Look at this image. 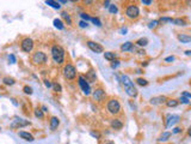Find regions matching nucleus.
<instances>
[{
    "label": "nucleus",
    "instance_id": "obj_23",
    "mask_svg": "<svg viewBox=\"0 0 191 144\" xmlns=\"http://www.w3.org/2000/svg\"><path fill=\"white\" fill-rule=\"evenodd\" d=\"M85 78L87 79V82H94L96 79H97V76H96V72L94 71H90L87 74H86V77H85Z\"/></svg>",
    "mask_w": 191,
    "mask_h": 144
},
{
    "label": "nucleus",
    "instance_id": "obj_15",
    "mask_svg": "<svg viewBox=\"0 0 191 144\" xmlns=\"http://www.w3.org/2000/svg\"><path fill=\"white\" fill-rule=\"evenodd\" d=\"M49 125H50V130H52V131H55V130L59 127V125H60L59 118L52 117V118H50V121H49Z\"/></svg>",
    "mask_w": 191,
    "mask_h": 144
},
{
    "label": "nucleus",
    "instance_id": "obj_31",
    "mask_svg": "<svg viewBox=\"0 0 191 144\" xmlns=\"http://www.w3.org/2000/svg\"><path fill=\"white\" fill-rule=\"evenodd\" d=\"M159 22H163V23H166V22H168V23H173V19L172 18H170V17H161L159 19Z\"/></svg>",
    "mask_w": 191,
    "mask_h": 144
},
{
    "label": "nucleus",
    "instance_id": "obj_11",
    "mask_svg": "<svg viewBox=\"0 0 191 144\" xmlns=\"http://www.w3.org/2000/svg\"><path fill=\"white\" fill-rule=\"evenodd\" d=\"M179 120H180V117H179V115H176V114H173V115H167L165 126H166V127H171L172 125L177 124Z\"/></svg>",
    "mask_w": 191,
    "mask_h": 144
},
{
    "label": "nucleus",
    "instance_id": "obj_8",
    "mask_svg": "<svg viewBox=\"0 0 191 144\" xmlns=\"http://www.w3.org/2000/svg\"><path fill=\"white\" fill-rule=\"evenodd\" d=\"M86 45H87V47L90 48V49H91L92 52H94V53H97V54L104 52V47L100 43H97L94 41H87Z\"/></svg>",
    "mask_w": 191,
    "mask_h": 144
},
{
    "label": "nucleus",
    "instance_id": "obj_13",
    "mask_svg": "<svg viewBox=\"0 0 191 144\" xmlns=\"http://www.w3.org/2000/svg\"><path fill=\"white\" fill-rule=\"evenodd\" d=\"M119 81L122 82V84L124 85V88H130V86H134V83L132 82V79L129 78L127 74H122L119 77Z\"/></svg>",
    "mask_w": 191,
    "mask_h": 144
},
{
    "label": "nucleus",
    "instance_id": "obj_56",
    "mask_svg": "<svg viewBox=\"0 0 191 144\" xmlns=\"http://www.w3.org/2000/svg\"><path fill=\"white\" fill-rule=\"evenodd\" d=\"M0 131H1V127H0Z\"/></svg>",
    "mask_w": 191,
    "mask_h": 144
},
{
    "label": "nucleus",
    "instance_id": "obj_37",
    "mask_svg": "<svg viewBox=\"0 0 191 144\" xmlns=\"http://www.w3.org/2000/svg\"><path fill=\"white\" fill-rule=\"evenodd\" d=\"M158 24H159V21H152V22H149L148 28H149V29H154V28L158 26Z\"/></svg>",
    "mask_w": 191,
    "mask_h": 144
},
{
    "label": "nucleus",
    "instance_id": "obj_47",
    "mask_svg": "<svg viewBox=\"0 0 191 144\" xmlns=\"http://www.w3.org/2000/svg\"><path fill=\"white\" fill-rule=\"evenodd\" d=\"M127 31H128V29H127V28L121 29V34H122V35H125V34H127Z\"/></svg>",
    "mask_w": 191,
    "mask_h": 144
},
{
    "label": "nucleus",
    "instance_id": "obj_18",
    "mask_svg": "<svg viewBox=\"0 0 191 144\" xmlns=\"http://www.w3.org/2000/svg\"><path fill=\"white\" fill-rule=\"evenodd\" d=\"M134 49V47H133V43L132 42H125L123 43L122 46H121V51L122 52H128V51H133Z\"/></svg>",
    "mask_w": 191,
    "mask_h": 144
},
{
    "label": "nucleus",
    "instance_id": "obj_26",
    "mask_svg": "<svg viewBox=\"0 0 191 144\" xmlns=\"http://www.w3.org/2000/svg\"><path fill=\"white\" fill-rule=\"evenodd\" d=\"M61 16H62V18L65 19V21L67 22V24H68V25H72V19H71V16H69L66 11H63V12L61 13Z\"/></svg>",
    "mask_w": 191,
    "mask_h": 144
},
{
    "label": "nucleus",
    "instance_id": "obj_29",
    "mask_svg": "<svg viewBox=\"0 0 191 144\" xmlns=\"http://www.w3.org/2000/svg\"><path fill=\"white\" fill-rule=\"evenodd\" d=\"M173 24L184 26V25H186V21H185V19H183V18H176V19H173Z\"/></svg>",
    "mask_w": 191,
    "mask_h": 144
},
{
    "label": "nucleus",
    "instance_id": "obj_20",
    "mask_svg": "<svg viewBox=\"0 0 191 144\" xmlns=\"http://www.w3.org/2000/svg\"><path fill=\"white\" fill-rule=\"evenodd\" d=\"M104 58L106 60H109V61H114L116 58H117V54L116 53H112V52H105L104 53Z\"/></svg>",
    "mask_w": 191,
    "mask_h": 144
},
{
    "label": "nucleus",
    "instance_id": "obj_3",
    "mask_svg": "<svg viewBox=\"0 0 191 144\" xmlns=\"http://www.w3.org/2000/svg\"><path fill=\"white\" fill-rule=\"evenodd\" d=\"M62 72H63L65 78H67V79H69V81L74 79L75 77H77V69H75V67H74L72 64H67V65H65Z\"/></svg>",
    "mask_w": 191,
    "mask_h": 144
},
{
    "label": "nucleus",
    "instance_id": "obj_52",
    "mask_svg": "<svg viewBox=\"0 0 191 144\" xmlns=\"http://www.w3.org/2000/svg\"><path fill=\"white\" fill-rule=\"evenodd\" d=\"M185 54L190 56V55H191V51H185Z\"/></svg>",
    "mask_w": 191,
    "mask_h": 144
},
{
    "label": "nucleus",
    "instance_id": "obj_38",
    "mask_svg": "<svg viewBox=\"0 0 191 144\" xmlns=\"http://www.w3.org/2000/svg\"><path fill=\"white\" fill-rule=\"evenodd\" d=\"M80 17H81L85 22H87V21H91V17H90L87 13H80Z\"/></svg>",
    "mask_w": 191,
    "mask_h": 144
},
{
    "label": "nucleus",
    "instance_id": "obj_39",
    "mask_svg": "<svg viewBox=\"0 0 191 144\" xmlns=\"http://www.w3.org/2000/svg\"><path fill=\"white\" fill-rule=\"evenodd\" d=\"M179 102H182V103H184V104H189V103H190V101H189L186 97H184V96H182V97H180Z\"/></svg>",
    "mask_w": 191,
    "mask_h": 144
},
{
    "label": "nucleus",
    "instance_id": "obj_51",
    "mask_svg": "<svg viewBox=\"0 0 191 144\" xmlns=\"http://www.w3.org/2000/svg\"><path fill=\"white\" fill-rule=\"evenodd\" d=\"M41 109H42V112H48V108L46 107V106H42Z\"/></svg>",
    "mask_w": 191,
    "mask_h": 144
},
{
    "label": "nucleus",
    "instance_id": "obj_49",
    "mask_svg": "<svg viewBox=\"0 0 191 144\" xmlns=\"http://www.w3.org/2000/svg\"><path fill=\"white\" fill-rule=\"evenodd\" d=\"M91 136H93V137H96V138H99V137H100L99 133H97V132H91Z\"/></svg>",
    "mask_w": 191,
    "mask_h": 144
},
{
    "label": "nucleus",
    "instance_id": "obj_7",
    "mask_svg": "<svg viewBox=\"0 0 191 144\" xmlns=\"http://www.w3.org/2000/svg\"><path fill=\"white\" fill-rule=\"evenodd\" d=\"M139 15H140V10H139V7L136 5H129L127 7V10H125V16L128 18H130V19L137 18Z\"/></svg>",
    "mask_w": 191,
    "mask_h": 144
},
{
    "label": "nucleus",
    "instance_id": "obj_35",
    "mask_svg": "<svg viewBox=\"0 0 191 144\" xmlns=\"http://www.w3.org/2000/svg\"><path fill=\"white\" fill-rule=\"evenodd\" d=\"M53 88H54V90L57 91V93H61V91H62V86L60 85L59 83H54V84H53Z\"/></svg>",
    "mask_w": 191,
    "mask_h": 144
},
{
    "label": "nucleus",
    "instance_id": "obj_32",
    "mask_svg": "<svg viewBox=\"0 0 191 144\" xmlns=\"http://www.w3.org/2000/svg\"><path fill=\"white\" fill-rule=\"evenodd\" d=\"M23 91L25 94H28V95H31L32 94V88H31V86H29V85H25L23 88Z\"/></svg>",
    "mask_w": 191,
    "mask_h": 144
},
{
    "label": "nucleus",
    "instance_id": "obj_17",
    "mask_svg": "<svg viewBox=\"0 0 191 144\" xmlns=\"http://www.w3.org/2000/svg\"><path fill=\"white\" fill-rule=\"evenodd\" d=\"M111 127L115 130H121L123 127V124L119 119H114V120H111Z\"/></svg>",
    "mask_w": 191,
    "mask_h": 144
},
{
    "label": "nucleus",
    "instance_id": "obj_43",
    "mask_svg": "<svg viewBox=\"0 0 191 144\" xmlns=\"http://www.w3.org/2000/svg\"><path fill=\"white\" fill-rule=\"evenodd\" d=\"M174 59H176V58H174L173 55H171V56L165 58V61H166V63H168V61H174Z\"/></svg>",
    "mask_w": 191,
    "mask_h": 144
},
{
    "label": "nucleus",
    "instance_id": "obj_42",
    "mask_svg": "<svg viewBox=\"0 0 191 144\" xmlns=\"http://www.w3.org/2000/svg\"><path fill=\"white\" fill-rule=\"evenodd\" d=\"M79 26H80V28H87V22L80 21V22H79Z\"/></svg>",
    "mask_w": 191,
    "mask_h": 144
},
{
    "label": "nucleus",
    "instance_id": "obj_45",
    "mask_svg": "<svg viewBox=\"0 0 191 144\" xmlns=\"http://www.w3.org/2000/svg\"><path fill=\"white\" fill-rule=\"evenodd\" d=\"M183 96H184V97H186V99H191V94L190 93H186V91L183 93Z\"/></svg>",
    "mask_w": 191,
    "mask_h": 144
},
{
    "label": "nucleus",
    "instance_id": "obj_25",
    "mask_svg": "<svg viewBox=\"0 0 191 144\" xmlns=\"http://www.w3.org/2000/svg\"><path fill=\"white\" fill-rule=\"evenodd\" d=\"M136 45H137L139 47H145V46H147V45H148V40H147L146 37L139 38V40L136 41Z\"/></svg>",
    "mask_w": 191,
    "mask_h": 144
},
{
    "label": "nucleus",
    "instance_id": "obj_19",
    "mask_svg": "<svg viewBox=\"0 0 191 144\" xmlns=\"http://www.w3.org/2000/svg\"><path fill=\"white\" fill-rule=\"evenodd\" d=\"M178 40L182 43H188V42H191V36L185 35V34H179L178 35Z\"/></svg>",
    "mask_w": 191,
    "mask_h": 144
},
{
    "label": "nucleus",
    "instance_id": "obj_46",
    "mask_svg": "<svg viewBox=\"0 0 191 144\" xmlns=\"http://www.w3.org/2000/svg\"><path fill=\"white\" fill-rule=\"evenodd\" d=\"M180 131H182V129H180V127H174L173 131H172V133H179Z\"/></svg>",
    "mask_w": 191,
    "mask_h": 144
},
{
    "label": "nucleus",
    "instance_id": "obj_21",
    "mask_svg": "<svg viewBox=\"0 0 191 144\" xmlns=\"http://www.w3.org/2000/svg\"><path fill=\"white\" fill-rule=\"evenodd\" d=\"M46 4L49 5V6H52L53 8H56V10L61 8V5H60V3L59 1H55V0H47Z\"/></svg>",
    "mask_w": 191,
    "mask_h": 144
},
{
    "label": "nucleus",
    "instance_id": "obj_28",
    "mask_svg": "<svg viewBox=\"0 0 191 144\" xmlns=\"http://www.w3.org/2000/svg\"><path fill=\"white\" fill-rule=\"evenodd\" d=\"M170 137H171V132H164V133L161 134V136L159 137L158 141H159V142H166Z\"/></svg>",
    "mask_w": 191,
    "mask_h": 144
},
{
    "label": "nucleus",
    "instance_id": "obj_12",
    "mask_svg": "<svg viewBox=\"0 0 191 144\" xmlns=\"http://www.w3.org/2000/svg\"><path fill=\"white\" fill-rule=\"evenodd\" d=\"M167 101V99H166V96H164V95H160V96H154V97H152L149 100V102H150V104H154V106H158V104H163V103H165Z\"/></svg>",
    "mask_w": 191,
    "mask_h": 144
},
{
    "label": "nucleus",
    "instance_id": "obj_4",
    "mask_svg": "<svg viewBox=\"0 0 191 144\" xmlns=\"http://www.w3.org/2000/svg\"><path fill=\"white\" fill-rule=\"evenodd\" d=\"M31 61L35 65H43V64L47 63V55L43 52H41V51H37V52H35L32 54Z\"/></svg>",
    "mask_w": 191,
    "mask_h": 144
},
{
    "label": "nucleus",
    "instance_id": "obj_6",
    "mask_svg": "<svg viewBox=\"0 0 191 144\" xmlns=\"http://www.w3.org/2000/svg\"><path fill=\"white\" fill-rule=\"evenodd\" d=\"M21 48H22V51L25 52V53H30L32 49H34V41H32V38H30V37H25L22 40L21 42Z\"/></svg>",
    "mask_w": 191,
    "mask_h": 144
},
{
    "label": "nucleus",
    "instance_id": "obj_54",
    "mask_svg": "<svg viewBox=\"0 0 191 144\" xmlns=\"http://www.w3.org/2000/svg\"><path fill=\"white\" fill-rule=\"evenodd\" d=\"M188 133H189V136H191V127L189 129V131H188Z\"/></svg>",
    "mask_w": 191,
    "mask_h": 144
},
{
    "label": "nucleus",
    "instance_id": "obj_16",
    "mask_svg": "<svg viewBox=\"0 0 191 144\" xmlns=\"http://www.w3.org/2000/svg\"><path fill=\"white\" fill-rule=\"evenodd\" d=\"M125 93H127V95H128V96H130V97H136L137 94H139L135 86H130V88H125Z\"/></svg>",
    "mask_w": 191,
    "mask_h": 144
},
{
    "label": "nucleus",
    "instance_id": "obj_40",
    "mask_svg": "<svg viewBox=\"0 0 191 144\" xmlns=\"http://www.w3.org/2000/svg\"><path fill=\"white\" fill-rule=\"evenodd\" d=\"M118 66H119V60H114L112 64H111V67L112 69H117Z\"/></svg>",
    "mask_w": 191,
    "mask_h": 144
},
{
    "label": "nucleus",
    "instance_id": "obj_44",
    "mask_svg": "<svg viewBox=\"0 0 191 144\" xmlns=\"http://www.w3.org/2000/svg\"><path fill=\"white\" fill-rule=\"evenodd\" d=\"M44 85L47 86V88H52V86H53V84L50 83V81H48V79L44 81Z\"/></svg>",
    "mask_w": 191,
    "mask_h": 144
},
{
    "label": "nucleus",
    "instance_id": "obj_9",
    "mask_svg": "<svg viewBox=\"0 0 191 144\" xmlns=\"http://www.w3.org/2000/svg\"><path fill=\"white\" fill-rule=\"evenodd\" d=\"M92 97L97 102H103L105 100V97H106V94H105V91L102 88H98V89H96L92 93Z\"/></svg>",
    "mask_w": 191,
    "mask_h": 144
},
{
    "label": "nucleus",
    "instance_id": "obj_27",
    "mask_svg": "<svg viewBox=\"0 0 191 144\" xmlns=\"http://www.w3.org/2000/svg\"><path fill=\"white\" fill-rule=\"evenodd\" d=\"M3 82H4V84H6V85H13V84L16 83V81H14L13 78H11V77H4V78H3Z\"/></svg>",
    "mask_w": 191,
    "mask_h": 144
},
{
    "label": "nucleus",
    "instance_id": "obj_34",
    "mask_svg": "<svg viewBox=\"0 0 191 144\" xmlns=\"http://www.w3.org/2000/svg\"><path fill=\"white\" fill-rule=\"evenodd\" d=\"M117 11H118V8H117V6L116 5H110V7H109V12L110 13H117Z\"/></svg>",
    "mask_w": 191,
    "mask_h": 144
},
{
    "label": "nucleus",
    "instance_id": "obj_22",
    "mask_svg": "<svg viewBox=\"0 0 191 144\" xmlns=\"http://www.w3.org/2000/svg\"><path fill=\"white\" fill-rule=\"evenodd\" d=\"M53 24H54V26H55L56 29H59V30H62V29L65 28L63 22L61 21V19H57V18H55L54 21H53Z\"/></svg>",
    "mask_w": 191,
    "mask_h": 144
},
{
    "label": "nucleus",
    "instance_id": "obj_24",
    "mask_svg": "<svg viewBox=\"0 0 191 144\" xmlns=\"http://www.w3.org/2000/svg\"><path fill=\"white\" fill-rule=\"evenodd\" d=\"M166 106L167 107H171V108H173V107H177L178 106V103H179V101H177V100H174V99H168L166 102Z\"/></svg>",
    "mask_w": 191,
    "mask_h": 144
},
{
    "label": "nucleus",
    "instance_id": "obj_2",
    "mask_svg": "<svg viewBox=\"0 0 191 144\" xmlns=\"http://www.w3.org/2000/svg\"><path fill=\"white\" fill-rule=\"evenodd\" d=\"M106 109H108V112H109L110 114L117 115V114H119V112H121V103L118 102V100L111 99V100L108 102V104H106Z\"/></svg>",
    "mask_w": 191,
    "mask_h": 144
},
{
    "label": "nucleus",
    "instance_id": "obj_36",
    "mask_svg": "<svg viewBox=\"0 0 191 144\" xmlns=\"http://www.w3.org/2000/svg\"><path fill=\"white\" fill-rule=\"evenodd\" d=\"M35 115L37 118H39V119H42L43 118V112H42V109H39V108H37V109H35Z\"/></svg>",
    "mask_w": 191,
    "mask_h": 144
},
{
    "label": "nucleus",
    "instance_id": "obj_50",
    "mask_svg": "<svg viewBox=\"0 0 191 144\" xmlns=\"http://www.w3.org/2000/svg\"><path fill=\"white\" fill-rule=\"evenodd\" d=\"M110 5H111V4H110V1H104V7L109 8V7H110Z\"/></svg>",
    "mask_w": 191,
    "mask_h": 144
},
{
    "label": "nucleus",
    "instance_id": "obj_30",
    "mask_svg": "<svg viewBox=\"0 0 191 144\" xmlns=\"http://www.w3.org/2000/svg\"><path fill=\"white\" fill-rule=\"evenodd\" d=\"M136 83H137L139 85H141V86H146V85L148 84V82H147L146 79H143V78H137V79H136Z\"/></svg>",
    "mask_w": 191,
    "mask_h": 144
},
{
    "label": "nucleus",
    "instance_id": "obj_1",
    "mask_svg": "<svg viewBox=\"0 0 191 144\" xmlns=\"http://www.w3.org/2000/svg\"><path fill=\"white\" fill-rule=\"evenodd\" d=\"M52 58L55 64L57 65H61L65 61V49L59 46V45H54L52 47Z\"/></svg>",
    "mask_w": 191,
    "mask_h": 144
},
{
    "label": "nucleus",
    "instance_id": "obj_41",
    "mask_svg": "<svg viewBox=\"0 0 191 144\" xmlns=\"http://www.w3.org/2000/svg\"><path fill=\"white\" fill-rule=\"evenodd\" d=\"M8 60L11 61V64H14V63H16V56H14L13 54H10V55H8Z\"/></svg>",
    "mask_w": 191,
    "mask_h": 144
},
{
    "label": "nucleus",
    "instance_id": "obj_55",
    "mask_svg": "<svg viewBox=\"0 0 191 144\" xmlns=\"http://www.w3.org/2000/svg\"><path fill=\"white\" fill-rule=\"evenodd\" d=\"M108 144H112V143H108Z\"/></svg>",
    "mask_w": 191,
    "mask_h": 144
},
{
    "label": "nucleus",
    "instance_id": "obj_5",
    "mask_svg": "<svg viewBox=\"0 0 191 144\" xmlns=\"http://www.w3.org/2000/svg\"><path fill=\"white\" fill-rule=\"evenodd\" d=\"M78 84H79V86L81 88L83 93H84L86 96L91 94V86H90V83L87 82V79L85 78L84 76H79V77H78Z\"/></svg>",
    "mask_w": 191,
    "mask_h": 144
},
{
    "label": "nucleus",
    "instance_id": "obj_14",
    "mask_svg": "<svg viewBox=\"0 0 191 144\" xmlns=\"http://www.w3.org/2000/svg\"><path fill=\"white\" fill-rule=\"evenodd\" d=\"M18 134H19V137H22L23 139H25V141H28V142H34V141H35L34 136H32L31 133H29V132H25V131H19V132H18Z\"/></svg>",
    "mask_w": 191,
    "mask_h": 144
},
{
    "label": "nucleus",
    "instance_id": "obj_53",
    "mask_svg": "<svg viewBox=\"0 0 191 144\" xmlns=\"http://www.w3.org/2000/svg\"><path fill=\"white\" fill-rule=\"evenodd\" d=\"M59 3H61V4H66L67 1H66V0H61V1H59Z\"/></svg>",
    "mask_w": 191,
    "mask_h": 144
},
{
    "label": "nucleus",
    "instance_id": "obj_10",
    "mask_svg": "<svg viewBox=\"0 0 191 144\" xmlns=\"http://www.w3.org/2000/svg\"><path fill=\"white\" fill-rule=\"evenodd\" d=\"M28 125H30L29 120H25V119H22V118H16L11 124V127L12 129H22V127L28 126Z\"/></svg>",
    "mask_w": 191,
    "mask_h": 144
},
{
    "label": "nucleus",
    "instance_id": "obj_48",
    "mask_svg": "<svg viewBox=\"0 0 191 144\" xmlns=\"http://www.w3.org/2000/svg\"><path fill=\"white\" fill-rule=\"evenodd\" d=\"M142 4H145V5H150V4H152V1H150V0H142Z\"/></svg>",
    "mask_w": 191,
    "mask_h": 144
},
{
    "label": "nucleus",
    "instance_id": "obj_33",
    "mask_svg": "<svg viewBox=\"0 0 191 144\" xmlns=\"http://www.w3.org/2000/svg\"><path fill=\"white\" fill-rule=\"evenodd\" d=\"M91 22H92V23H94L97 26H102V22H100V19H99V18H97V17L91 18Z\"/></svg>",
    "mask_w": 191,
    "mask_h": 144
}]
</instances>
